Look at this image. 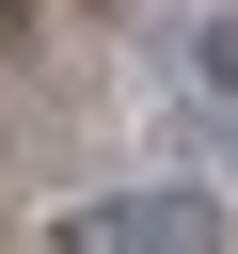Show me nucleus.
<instances>
[{
	"instance_id": "nucleus-1",
	"label": "nucleus",
	"mask_w": 238,
	"mask_h": 254,
	"mask_svg": "<svg viewBox=\"0 0 238 254\" xmlns=\"http://www.w3.org/2000/svg\"><path fill=\"white\" fill-rule=\"evenodd\" d=\"M222 190H111V206H48V254H222Z\"/></svg>"
},
{
	"instance_id": "nucleus-2",
	"label": "nucleus",
	"mask_w": 238,
	"mask_h": 254,
	"mask_svg": "<svg viewBox=\"0 0 238 254\" xmlns=\"http://www.w3.org/2000/svg\"><path fill=\"white\" fill-rule=\"evenodd\" d=\"M159 64H175L190 95H222V111H238V16H222V0H206V16H159Z\"/></svg>"
}]
</instances>
